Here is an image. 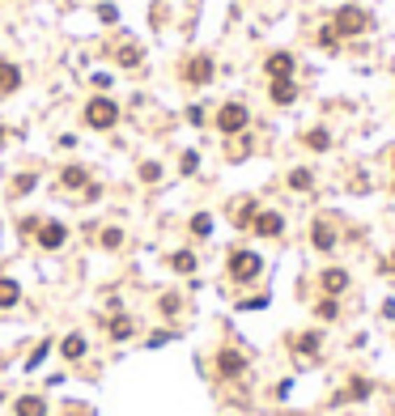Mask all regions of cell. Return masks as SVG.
Instances as JSON below:
<instances>
[{
    "mask_svg": "<svg viewBox=\"0 0 395 416\" xmlns=\"http://www.w3.org/2000/svg\"><path fill=\"white\" fill-rule=\"evenodd\" d=\"M17 297H22V289H17V281H9V276H0V310H9V306H17Z\"/></svg>",
    "mask_w": 395,
    "mask_h": 416,
    "instance_id": "cell-15",
    "label": "cell"
},
{
    "mask_svg": "<svg viewBox=\"0 0 395 416\" xmlns=\"http://www.w3.org/2000/svg\"><path fill=\"white\" fill-rule=\"evenodd\" d=\"M13 412H17V416H47V403H43L38 395H22Z\"/></svg>",
    "mask_w": 395,
    "mask_h": 416,
    "instance_id": "cell-14",
    "label": "cell"
},
{
    "mask_svg": "<svg viewBox=\"0 0 395 416\" xmlns=\"http://www.w3.org/2000/svg\"><path fill=\"white\" fill-rule=\"evenodd\" d=\"M98 242H102L106 251H115V246L124 242V230H115V225H110V230H102V238H98Z\"/></svg>",
    "mask_w": 395,
    "mask_h": 416,
    "instance_id": "cell-22",
    "label": "cell"
},
{
    "mask_svg": "<svg viewBox=\"0 0 395 416\" xmlns=\"http://www.w3.org/2000/svg\"><path fill=\"white\" fill-rule=\"evenodd\" d=\"M0 144H5V124H0Z\"/></svg>",
    "mask_w": 395,
    "mask_h": 416,
    "instance_id": "cell-34",
    "label": "cell"
},
{
    "mask_svg": "<svg viewBox=\"0 0 395 416\" xmlns=\"http://www.w3.org/2000/svg\"><path fill=\"white\" fill-rule=\"evenodd\" d=\"M213 73H217V64H213L208 56H192V60L183 64V81H192V85H208Z\"/></svg>",
    "mask_w": 395,
    "mask_h": 416,
    "instance_id": "cell-5",
    "label": "cell"
},
{
    "mask_svg": "<svg viewBox=\"0 0 395 416\" xmlns=\"http://www.w3.org/2000/svg\"><path fill=\"white\" fill-rule=\"evenodd\" d=\"M64 238H69V230H64L60 221H43V225H38V246H43V251H60Z\"/></svg>",
    "mask_w": 395,
    "mask_h": 416,
    "instance_id": "cell-9",
    "label": "cell"
},
{
    "mask_svg": "<svg viewBox=\"0 0 395 416\" xmlns=\"http://www.w3.org/2000/svg\"><path fill=\"white\" fill-rule=\"evenodd\" d=\"M200 166V158H196V153H183V174H192Z\"/></svg>",
    "mask_w": 395,
    "mask_h": 416,
    "instance_id": "cell-30",
    "label": "cell"
},
{
    "mask_svg": "<svg viewBox=\"0 0 395 416\" xmlns=\"http://www.w3.org/2000/svg\"><path fill=\"white\" fill-rule=\"evenodd\" d=\"M47 348H51V344H47V340H43V344H38V348H34V357H30V366H38V361H43V357H47Z\"/></svg>",
    "mask_w": 395,
    "mask_h": 416,
    "instance_id": "cell-32",
    "label": "cell"
},
{
    "mask_svg": "<svg viewBox=\"0 0 395 416\" xmlns=\"http://www.w3.org/2000/svg\"><path fill=\"white\" fill-rule=\"evenodd\" d=\"M259 268H264V259H259L255 251H234V255H230V276H234V281H243V285H247V281H255V276H259Z\"/></svg>",
    "mask_w": 395,
    "mask_h": 416,
    "instance_id": "cell-4",
    "label": "cell"
},
{
    "mask_svg": "<svg viewBox=\"0 0 395 416\" xmlns=\"http://www.w3.org/2000/svg\"><path fill=\"white\" fill-rule=\"evenodd\" d=\"M60 183H64V187H85L89 179H85V170H81V166H64V174H60Z\"/></svg>",
    "mask_w": 395,
    "mask_h": 416,
    "instance_id": "cell-19",
    "label": "cell"
},
{
    "mask_svg": "<svg viewBox=\"0 0 395 416\" xmlns=\"http://www.w3.org/2000/svg\"><path fill=\"white\" fill-rule=\"evenodd\" d=\"M294 348H298V352H319V336H315V332H306V336H298V340H294Z\"/></svg>",
    "mask_w": 395,
    "mask_h": 416,
    "instance_id": "cell-23",
    "label": "cell"
},
{
    "mask_svg": "<svg viewBox=\"0 0 395 416\" xmlns=\"http://www.w3.org/2000/svg\"><path fill=\"white\" fill-rule=\"evenodd\" d=\"M302 140H306V149H315V153H323V149H327V144H331V136H327V132H323V128H315V132H306V136H302Z\"/></svg>",
    "mask_w": 395,
    "mask_h": 416,
    "instance_id": "cell-18",
    "label": "cell"
},
{
    "mask_svg": "<svg viewBox=\"0 0 395 416\" xmlns=\"http://www.w3.org/2000/svg\"><path fill=\"white\" fill-rule=\"evenodd\" d=\"M251 230L259 238H280V234H285V217H280V213H255Z\"/></svg>",
    "mask_w": 395,
    "mask_h": 416,
    "instance_id": "cell-8",
    "label": "cell"
},
{
    "mask_svg": "<svg viewBox=\"0 0 395 416\" xmlns=\"http://www.w3.org/2000/svg\"><path fill=\"white\" fill-rule=\"evenodd\" d=\"M345 289H349V272H345V268H327V272H323V293H327V297L345 293Z\"/></svg>",
    "mask_w": 395,
    "mask_h": 416,
    "instance_id": "cell-11",
    "label": "cell"
},
{
    "mask_svg": "<svg viewBox=\"0 0 395 416\" xmlns=\"http://www.w3.org/2000/svg\"><path fill=\"white\" fill-rule=\"evenodd\" d=\"M161 310H166V315H175V310H179V297L171 293V297H161Z\"/></svg>",
    "mask_w": 395,
    "mask_h": 416,
    "instance_id": "cell-31",
    "label": "cell"
},
{
    "mask_svg": "<svg viewBox=\"0 0 395 416\" xmlns=\"http://www.w3.org/2000/svg\"><path fill=\"white\" fill-rule=\"evenodd\" d=\"M315 315H319V319H336V297H323V302L315 306Z\"/></svg>",
    "mask_w": 395,
    "mask_h": 416,
    "instance_id": "cell-28",
    "label": "cell"
},
{
    "mask_svg": "<svg viewBox=\"0 0 395 416\" xmlns=\"http://www.w3.org/2000/svg\"><path fill=\"white\" fill-rule=\"evenodd\" d=\"M247 124H251V115H247V107H243V102H225V107L217 111V128H221L225 136H238Z\"/></svg>",
    "mask_w": 395,
    "mask_h": 416,
    "instance_id": "cell-3",
    "label": "cell"
},
{
    "mask_svg": "<svg viewBox=\"0 0 395 416\" xmlns=\"http://www.w3.org/2000/svg\"><path fill=\"white\" fill-rule=\"evenodd\" d=\"M141 179H145V183L161 179V166H157V162H145V166H141Z\"/></svg>",
    "mask_w": 395,
    "mask_h": 416,
    "instance_id": "cell-29",
    "label": "cell"
},
{
    "mask_svg": "<svg viewBox=\"0 0 395 416\" xmlns=\"http://www.w3.org/2000/svg\"><path fill=\"white\" fill-rule=\"evenodd\" d=\"M17 85H22V68H17V64H9V60H0V98L17 94Z\"/></svg>",
    "mask_w": 395,
    "mask_h": 416,
    "instance_id": "cell-10",
    "label": "cell"
},
{
    "mask_svg": "<svg viewBox=\"0 0 395 416\" xmlns=\"http://www.w3.org/2000/svg\"><path fill=\"white\" fill-rule=\"evenodd\" d=\"M366 395H370V382H349V391L340 399H366Z\"/></svg>",
    "mask_w": 395,
    "mask_h": 416,
    "instance_id": "cell-27",
    "label": "cell"
},
{
    "mask_svg": "<svg viewBox=\"0 0 395 416\" xmlns=\"http://www.w3.org/2000/svg\"><path fill=\"white\" fill-rule=\"evenodd\" d=\"M171 268H175V272H196V255H192V251L171 255Z\"/></svg>",
    "mask_w": 395,
    "mask_h": 416,
    "instance_id": "cell-17",
    "label": "cell"
},
{
    "mask_svg": "<svg viewBox=\"0 0 395 416\" xmlns=\"http://www.w3.org/2000/svg\"><path fill=\"white\" fill-rule=\"evenodd\" d=\"M85 124L89 128H98V132H106V128H115L120 124V107H115V102H110V98H89L85 102Z\"/></svg>",
    "mask_w": 395,
    "mask_h": 416,
    "instance_id": "cell-2",
    "label": "cell"
},
{
    "mask_svg": "<svg viewBox=\"0 0 395 416\" xmlns=\"http://www.w3.org/2000/svg\"><path fill=\"white\" fill-rule=\"evenodd\" d=\"M128 336H132V319H124V315L110 319V340H128Z\"/></svg>",
    "mask_w": 395,
    "mask_h": 416,
    "instance_id": "cell-21",
    "label": "cell"
},
{
    "mask_svg": "<svg viewBox=\"0 0 395 416\" xmlns=\"http://www.w3.org/2000/svg\"><path fill=\"white\" fill-rule=\"evenodd\" d=\"M310 183H315L310 170H294V174H289V187H298V191H310Z\"/></svg>",
    "mask_w": 395,
    "mask_h": 416,
    "instance_id": "cell-25",
    "label": "cell"
},
{
    "mask_svg": "<svg viewBox=\"0 0 395 416\" xmlns=\"http://www.w3.org/2000/svg\"><path fill=\"white\" fill-rule=\"evenodd\" d=\"M60 352H64L69 361H77V357H85V336H64V344H60Z\"/></svg>",
    "mask_w": 395,
    "mask_h": 416,
    "instance_id": "cell-16",
    "label": "cell"
},
{
    "mask_svg": "<svg viewBox=\"0 0 395 416\" xmlns=\"http://www.w3.org/2000/svg\"><path fill=\"white\" fill-rule=\"evenodd\" d=\"M192 234H196V238H208V234H213V217H208V213H196V217H192Z\"/></svg>",
    "mask_w": 395,
    "mask_h": 416,
    "instance_id": "cell-20",
    "label": "cell"
},
{
    "mask_svg": "<svg viewBox=\"0 0 395 416\" xmlns=\"http://www.w3.org/2000/svg\"><path fill=\"white\" fill-rule=\"evenodd\" d=\"M264 68H268L272 81H289L294 77V56H289V51H272V56L264 60Z\"/></svg>",
    "mask_w": 395,
    "mask_h": 416,
    "instance_id": "cell-7",
    "label": "cell"
},
{
    "mask_svg": "<svg viewBox=\"0 0 395 416\" xmlns=\"http://www.w3.org/2000/svg\"><path fill=\"white\" fill-rule=\"evenodd\" d=\"M319 47H327V51H336V47H340V34H336L331 26H323V30H319Z\"/></svg>",
    "mask_w": 395,
    "mask_h": 416,
    "instance_id": "cell-24",
    "label": "cell"
},
{
    "mask_svg": "<svg viewBox=\"0 0 395 416\" xmlns=\"http://www.w3.org/2000/svg\"><path fill=\"white\" fill-rule=\"evenodd\" d=\"M310 242H315V251H331L336 246V230L327 221H315L310 225Z\"/></svg>",
    "mask_w": 395,
    "mask_h": 416,
    "instance_id": "cell-12",
    "label": "cell"
},
{
    "mask_svg": "<svg viewBox=\"0 0 395 416\" xmlns=\"http://www.w3.org/2000/svg\"><path fill=\"white\" fill-rule=\"evenodd\" d=\"M331 30L340 34V38H357V34H366V30H370V13H366V9H357V5H345V9H336Z\"/></svg>",
    "mask_w": 395,
    "mask_h": 416,
    "instance_id": "cell-1",
    "label": "cell"
},
{
    "mask_svg": "<svg viewBox=\"0 0 395 416\" xmlns=\"http://www.w3.org/2000/svg\"><path fill=\"white\" fill-rule=\"evenodd\" d=\"M30 187H34V174H22V179H17V191H22V195H26V191H30Z\"/></svg>",
    "mask_w": 395,
    "mask_h": 416,
    "instance_id": "cell-33",
    "label": "cell"
},
{
    "mask_svg": "<svg viewBox=\"0 0 395 416\" xmlns=\"http://www.w3.org/2000/svg\"><path fill=\"white\" fill-rule=\"evenodd\" d=\"M243 370H247V357L243 352H234V348H221L217 352V374L221 378H238Z\"/></svg>",
    "mask_w": 395,
    "mask_h": 416,
    "instance_id": "cell-6",
    "label": "cell"
},
{
    "mask_svg": "<svg viewBox=\"0 0 395 416\" xmlns=\"http://www.w3.org/2000/svg\"><path fill=\"white\" fill-rule=\"evenodd\" d=\"M268 94H272L276 107H289V102L298 98V85H294V77H289V81H272V89H268Z\"/></svg>",
    "mask_w": 395,
    "mask_h": 416,
    "instance_id": "cell-13",
    "label": "cell"
},
{
    "mask_svg": "<svg viewBox=\"0 0 395 416\" xmlns=\"http://www.w3.org/2000/svg\"><path fill=\"white\" fill-rule=\"evenodd\" d=\"M120 64H124V68H136V64H141V51H136V47H120Z\"/></svg>",
    "mask_w": 395,
    "mask_h": 416,
    "instance_id": "cell-26",
    "label": "cell"
}]
</instances>
